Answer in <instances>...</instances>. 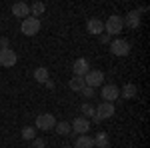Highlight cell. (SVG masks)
Masks as SVG:
<instances>
[{"label": "cell", "mask_w": 150, "mask_h": 148, "mask_svg": "<svg viewBox=\"0 0 150 148\" xmlns=\"http://www.w3.org/2000/svg\"><path fill=\"white\" fill-rule=\"evenodd\" d=\"M22 138H24V140H34V138H36V128H32V126L22 128Z\"/></svg>", "instance_id": "obj_22"}, {"label": "cell", "mask_w": 150, "mask_h": 148, "mask_svg": "<svg viewBox=\"0 0 150 148\" xmlns=\"http://www.w3.org/2000/svg\"><path fill=\"white\" fill-rule=\"evenodd\" d=\"M104 82V74L102 70H90L86 76H84V84L90 86V88H96V86H102Z\"/></svg>", "instance_id": "obj_6"}, {"label": "cell", "mask_w": 150, "mask_h": 148, "mask_svg": "<svg viewBox=\"0 0 150 148\" xmlns=\"http://www.w3.org/2000/svg\"><path fill=\"white\" fill-rule=\"evenodd\" d=\"M110 52H112L114 56H126L128 52H130V42L122 40V38L112 40V42H110Z\"/></svg>", "instance_id": "obj_5"}, {"label": "cell", "mask_w": 150, "mask_h": 148, "mask_svg": "<svg viewBox=\"0 0 150 148\" xmlns=\"http://www.w3.org/2000/svg\"><path fill=\"white\" fill-rule=\"evenodd\" d=\"M30 12L34 14V18H38V16H42V14L46 12V4H44V2H34V4L30 6Z\"/></svg>", "instance_id": "obj_20"}, {"label": "cell", "mask_w": 150, "mask_h": 148, "mask_svg": "<svg viewBox=\"0 0 150 148\" xmlns=\"http://www.w3.org/2000/svg\"><path fill=\"white\" fill-rule=\"evenodd\" d=\"M72 128V132H76V134H86L88 130H90V122L86 120V118H74V122L70 124Z\"/></svg>", "instance_id": "obj_11"}, {"label": "cell", "mask_w": 150, "mask_h": 148, "mask_svg": "<svg viewBox=\"0 0 150 148\" xmlns=\"http://www.w3.org/2000/svg\"><path fill=\"white\" fill-rule=\"evenodd\" d=\"M80 112L84 114V118L88 120V118H94V114H96V108H94L90 102H84V104L80 106Z\"/></svg>", "instance_id": "obj_18"}, {"label": "cell", "mask_w": 150, "mask_h": 148, "mask_svg": "<svg viewBox=\"0 0 150 148\" xmlns=\"http://www.w3.org/2000/svg\"><path fill=\"white\" fill-rule=\"evenodd\" d=\"M68 86H70V90H74V92H80L86 84H84V78L82 76H74V78L68 82Z\"/></svg>", "instance_id": "obj_17"}, {"label": "cell", "mask_w": 150, "mask_h": 148, "mask_svg": "<svg viewBox=\"0 0 150 148\" xmlns=\"http://www.w3.org/2000/svg\"><path fill=\"white\" fill-rule=\"evenodd\" d=\"M100 42H104V44H110V36H108V34H100Z\"/></svg>", "instance_id": "obj_26"}, {"label": "cell", "mask_w": 150, "mask_h": 148, "mask_svg": "<svg viewBox=\"0 0 150 148\" xmlns=\"http://www.w3.org/2000/svg\"><path fill=\"white\" fill-rule=\"evenodd\" d=\"M12 14L16 16V18H28V14H30V6L26 4V2H16V4H12Z\"/></svg>", "instance_id": "obj_10"}, {"label": "cell", "mask_w": 150, "mask_h": 148, "mask_svg": "<svg viewBox=\"0 0 150 148\" xmlns=\"http://www.w3.org/2000/svg\"><path fill=\"white\" fill-rule=\"evenodd\" d=\"M72 70H74V76H82V78H84V76L90 72V64H88L86 58H78V60H74Z\"/></svg>", "instance_id": "obj_9"}, {"label": "cell", "mask_w": 150, "mask_h": 148, "mask_svg": "<svg viewBox=\"0 0 150 148\" xmlns=\"http://www.w3.org/2000/svg\"><path fill=\"white\" fill-rule=\"evenodd\" d=\"M74 148H94V138L88 134H80L78 140L74 142Z\"/></svg>", "instance_id": "obj_15"}, {"label": "cell", "mask_w": 150, "mask_h": 148, "mask_svg": "<svg viewBox=\"0 0 150 148\" xmlns=\"http://www.w3.org/2000/svg\"><path fill=\"white\" fill-rule=\"evenodd\" d=\"M22 34L26 36H34L40 32V18H34V16H28L22 20V26H20Z\"/></svg>", "instance_id": "obj_2"}, {"label": "cell", "mask_w": 150, "mask_h": 148, "mask_svg": "<svg viewBox=\"0 0 150 148\" xmlns=\"http://www.w3.org/2000/svg\"><path fill=\"white\" fill-rule=\"evenodd\" d=\"M16 62H18V56H16V52H14L12 48H2V50H0V66L12 68Z\"/></svg>", "instance_id": "obj_4"}, {"label": "cell", "mask_w": 150, "mask_h": 148, "mask_svg": "<svg viewBox=\"0 0 150 148\" xmlns=\"http://www.w3.org/2000/svg\"><path fill=\"white\" fill-rule=\"evenodd\" d=\"M102 98H104V102H114L116 98H120V88L116 84L102 86Z\"/></svg>", "instance_id": "obj_8"}, {"label": "cell", "mask_w": 150, "mask_h": 148, "mask_svg": "<svg viewBox=\"0 0 150 148\" xmlns=\"http://www.w3.org/2000/svg\"><path fill=\"white\" fill-rule=\"evenodd\" d=\"M34 80H38L40 84H44L48 80V68H44V66H40V68L34 70Z\"/></svg>", "instance_id": "obj_21"}, {"label": "cell", "mask_w": 150, "mask_h": 148, "mask_svg": "<svg viewBox=\"0 0 150 148\" xmlns=\"http://www.w3.org/2000/svg\"><path fill=\"white\" fill-rule=\"evenodd\" d=\"M62 148H72V146H62Z\"/></svg>", "instance_id": "obj_28"}, {"label": "cell", "mask_w": 150, "mask_h": 148, "mask_svg": "<svg viewBox=\"0 0 150 148\" xmlns=\"http://www.w3.org/2000/svg\"><path fill=\"white\" fill-rule=\"evenodd\" d=\"M32 142H34V144H32V146H34V148H44V146H46V142H44L42 138H34Z\"/></svg>", "instance_id": "obj_24"}, {"label": "cell", "mask_w": 150, "mask_h": 148, "mask_svg": "<svg viewBox=\"0 0 150 148\" xmlns=\"http://www.w3.org/2000/svg\"><path fill=\"white\" fill-rule=\"evenodd\" d=\"M94 146H96V148H108V146H110L108 134H106V132H98V134L94 136Z\"/></svg>", "instance_id": "obj_16"}, {"label": "cell", "mask_w": 150, "mask_h": 148, "mask_svg": "<svg viewBox=\"0 0 150 148\" xmlns=\"http://www.w3.org/2000/svg\"><path fill=\"white\" fill-rule=\"evenodd\" d=\"M54 130H56V132L60 134V136H68L70 132H72L70 124H68V122H64V120H62V122H58V124L54 126Z\"/></svg>", "instance_id": "obj_19"}, {"label": "cell", "mask_w": 150, "mask_h": 148, "mask_svg": "<svg viewBox=\"0 0 150 148\" xmlns=\"http://www.w3.org/2000/svg\"><path fill=\"white\" fill-rule=\"evenodd\" d=\"M54 126H56V118H54L52 114H40V116L36 118L34 128L42 130V132H48V130H54Z\"/></svg>", "instance_id": "obj_3"}, {"label": "cell", "mask_w": 150, "mask_h": 148, "mask_svg": "<svg viewBox=\"0 0 150 148\" xmlns=\"http://www.w3.org/2000/svg\"><path fill=\"white\" fill-rule=\"evenodd\" d=\"M120 96H122V98H126V100H130V98H136V96H138V88H136L134 84H130V82H128V84H124V86H122Z\"/></svg>", "instance_id": "obj_14"}, {"label": "cell", "mask_w": 150, "mask_h": 148, "mask_svg": "<svg viewBox=\"0 0 150 148\" xmlns=\"http://www.w3.org/2000/svg\"><path fill=\"white\" fill-rule=\"evenodd\" d=\"M2 48H10V40L8 38H0V50Z\"/></svg>", "instance_id": "obj_25"}, {"label": "cell", "mask_w": 150, "mask_h": 148, "mask_svg": "<svg viewBox=\"0 0 150 148\" xmlns=\"http://www.w3.org/2000/svg\"><path fill=\"white\" fill-rule=\"evenodd\" d=\"M122 28H124V20H122V16H118V14H112V16H108V20L104 24V30H106V34H120L122 32Z\"/></svg>", "instance_id": "obj_1"}, {"label": "cell", "mask_w": 150, "mask_h": 148, "mask_svg": "<svg viewBox=\"0 0 150 148\" xmlns=\"http://www.w3.org/2000/svg\"><path fill=\"white\" fill-rule=\"evenodd\" d=\"M124 20V26H128V28H138L140 26V12L138 10H132L126 14V18H122Z\"/></svg>", "instance_id": "obj_13"}, {"label": "cell", "mask_w": 150, "mask_h": 148, "mask_svg": "<svg viewBox=\"0 0 150 148\" xmlns=\"http://www.w3.org/2000/svg\"><path fill=\"white\" fill-rule=\"evenodd\" d=\"M86 30L94 36H100V34H104V22L98 20V18H92V20L86 22Z\"/></svg>", "instance_id": "obj_12"}, {"label": "cell", "mask_w": 150, "mask_h": 148, "mask_svg": "<svg viewBox=\"0 0 150 148\" xmlns=\"http://www.w3.org/2000/svg\"><path fill=\"white\" fill-rule=\"evenodd\" d=\"M80 94L84 96V98H92V96H94V88H90V86H84V88L80 90Z\"/></svg>", "instance_id": "obj_23"}, {"label": "cell", "mask_w": 150, "mask_h": 148, "mask_svg": "<svg viewBox=\"0 0 150 148\" xmlns=\"http://www.w3.org/2000/svg\"><path fill=\"white\" fill-rule=\"evenodd\" d=\"M44 84H46L48 88H54V82H52V80H46V82H44Z\"/></svg>", "instance_id": "obj_27"}, {"label": "cell", "mask_w": 150, "mask_h": 148, "mask_svg": "<svg viewBox=\"0 0 150 148\" xmlns=\"http://www.w3.org/2000/svg\"><path fill=\"white\" fill-rule=\"evenodd\" d=\"M116 112V108H114V104L112 102H100L98 106H96V116L100 118V120H106V118H112Z\"/></svg>", "instance_id": "obj_7"}]
</instances>
